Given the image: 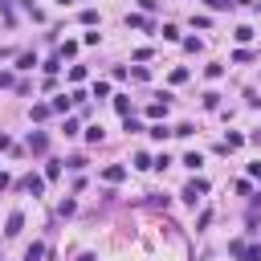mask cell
I'll return each mask as SVG.
<instances>
[{
  "label": "cell",
  "mask_w": 261,
  "mask_h": 261,
  "mask_svg": "<svg viewBox=\"0 0 261 261\" xmlns=\"http://www.w3.org/2000/svg\"><path fill=\"white\" fill-rule=\"evenodd\" d=\"M184 49H188V53H200V49H204V41H200V37H188V41H184Z\"/></svg>",
  "instance_id": "cell-23"
},
{
  "label": "cell",
  "mask_w": 261,
  "mask_h": 261,
  "mask_svg": "<svg viewBox=\"0 0 261 261\" xmlns=\"http://www.w3.org/2000/svg\"><path fill=\"white\" fill-rule=\"evenodd\" d=\"M172 135H180V139H188V135H192V122H180V127H172Z\"/></svg>",
  "instance_id": "cell-28"
},
{
  "label": "cell",
  "mask_w": 261,
  "mask_h": 261,
  "mask_svg": "<svg viewBox=\"0 0 261 261\" xmlns=\"http://www.w3.org/2000/svg\"><path fill=\"white\" fill-rule=\"evenodd\" d=\"M20 229H25V217H20V212H13V217H8V224H4V237H17Z\"/></svg>",
  "instance_id": "cell-8"
},
{
  "label": "cell",
  "mask_w": 261,
  "mask_h": 261,
  "mask_svg": "<svg viewBox=\"0 0 261 261\" xmlns=\"http://www.w3.org/2000/svg\"><path fill=\"white\" fill-rule=\"evenodd\" d=\"M167 106H172V94H160L151 106H147V119H163V115H167Z\"/></svg>",
  "instance_id": "cell-3"
},
{
  "label": "cell",
  "mask_w": 261,
  "mask_h": 261,
  "mask_svg": "<svg viewBox=\"0 0 261 261\" xmlns=\"http://www.w3.org/2000/svg\"><path fill=\"white\" fill-rule=\"evenodd\" d=\"M4 147H13V139H8V135L0 131V151H4Z\"/></svg>",
  "instance_id": "cell-32"
},
{
  "label": "cell",
  "mask_w": 261,
  "mask_h": 261,
  "mask_svg": "<svg viewBox=\"0 0 261 261\" xmlns=\"http://www.w3.org/2000/svg\"><path fill=\"white\" fill-rule=\"evenodd\" d=\"M58 70H61V58H49V61H45V74H49V78L58 74Z\"/></svg>",
  "instance_id": "cell-26"
},
{
  "label": "cell",
  "mask_w": 261,
  "mask_h": 261,
  "mask_svg": "<svg viewBox=\"0 0 261 261\" xmlns=\"http://www.w3.org/2000/svg\"><path fill=\"white\" fill-rule=\"evenodd\" d=\"M86 143H102V127H86Z\"/></svg>",
  "instance_id": "cell-24"
},
{
  "label": "cell",
  "mask_w": 261,
  "mask_h": 261,
  "mask_svg": "<svg viewBox=\"0 0 261 261\" xmlns=\"http://www.w3.org/2000/svg\"><path fill=\"white\" fill-rule=\"evenodd\" d=\"M58 176H61V163L49 160V163H45V180H58Z\"/></svg>",
  "instance_id": "cell-17"
},
{
  "label": "cell",
  "mask_w": 261,
  "mask_h": 261,
  "mask_svg": "<svg viewBox=\"0 0 261 261\" xmlns=\"http://www.w3.org/2000/svg\"><path fill=\"white\" fill-rule=\"evenodd\" d=\"M8 184H13V180H8V176H4V172H0V192H4V188H8Z\"/></svg>",
  "instance_id": "cell-34"
},
{
  "label": "cell",
  "mask_w": 261,
  "mask_h": 261,
  "mask_svg": "<svg viewBox=\"0 0 261 261\" xmlns=\"http://www.w3.org/2000/svg\"><path fill=\"white\" fill-rule=\"evenodd\" d=\"M115 110H119V115H122V119H127V115H131V102H127V98H122V94H119V98H115Z\"/></svg>",
  "instance_id": "cell-21"
},
{
  "label": "cell",
  "mask_w": 261,
  "mask_h": 261,
  "mask_svg": "<svg viewBox=\"0 0 261 261\" xmlns=\"http://www.w3.org/2000/svg\"><path fill=\"white\" fill-rule=\"evenodd\" d=\"M160 33H163V37H167V41H180V29H176V25H163Z\"/></svg>",
  "instance_id": "cell-29"
},
{
  "label": "cell",
  "mask_w": 261,
  "mask_h": 261,
  "mask_svg": "<svg viewBox=\"0 0 261 261\" xmlns=\"http://www.w3.org/2000/svg\"><path fill=\"white\" fill-rule=\"evenodd\" d=\"M249 139H253V143H261V131H253V135H249Z\"/></svg>",
  "instance_id": "cell-37"
},
{
  "label": "cell",
  "mask_w": 261,
  "mask_h": 261,
  "mask_svg": "<svg viewBox=\"0 0 261 261\" xmlns=\"http://www.w3.org/2000/svg\"><path fill=\"white\" fill-rule=\"evenodd\" d=\"M45 147H49V135H45V131H33V135H29V151L45 155Z\"/></svg>",
  "instance_id": "cell-4"
},
{
  "label": "cell",
  "mask_w": 261,
  "mask_h": 261,
  "mask_svg": "<svg viewBox=\"0 0 261 261\" xmlns=\"http://www.w3.org/2000/svg\"><path fill=\"white\" fill-rule=\"evenodd\" d=\"M224 4H253V0H224Z\"/></svg>",
  "instance_id": "cell-36"
},
{
  "label": "cell",
  "mask_w": 261,
  "mask_h": 261,
  "mask_svg": "<svg viewBox=\"0 0 261 261\" xmlns=\"http://www.w3.org/2000/svg\"><path fill=\"white\" fill-rule=\"evenodd\" d=\"M33 65H37V58H33V53H20V58H17V70H33Z\"/></svg>",
  "instance_id": "cell-16"
},
{
  "label": "cell",
  "mask_w": 261,
  "mask_h": 261,
  "mask_svg": "<svg viewBox=\"0 0 261 261\" xmlns=\"http://www.w3.org/2000/svg\"><path fill=\"white\" fill-rule=\"evenodd\" d=\"M135 167H139V172H147V167H151V155L139 151V155H135Z\"/></svg>",
  "instance_id": "cell-22"
},
{
  "label": "cell",
  "mask_w": 261,
  "mask_h": 261,
  "mask_svg": "<svg viewBox=\"0 0 261 261\" xmlns=\"http://www.w3.org/2000/svg\"><path fill=\"white\" fill-rule=\"evenodd\" d=\"M200 163H204L200 151H188V155H184V167H192V172H200Z\"/></svg>",
  "instance_id": "cell-12"
},
{
  "label": "cell",
  "mask_w": 261,
  "mask_h": 261,
  "mask_svg": "<svg viewBox=\"0 0 261 261\" xmlns=\"http://www.w3.org/2000/svg\"><path fill=\"white\" fill-rule=\"evenodd\" d=\"M127 25H131V29H151V20H147L143 13H131V17H127Z\"/></svg>",
  "instance_id": "cell-11"
},
{
  "label": "cell",
  "mask_w": 261,
  "mask_h": 261,
  "mask_svg": "<svg viewBox=\"0 0 261 261\" xmlns=\"http://www.w3.org/2000/svg\"><path fill=\"white\" fill-rule=\"evenodd\" d=\"M204 106H208V110L221 106V94H217V90H208V94H204Z\"/></svg>",
  "instance_id": "cell-19"
},
{
  "label": "cell",
  "mask_w": 261,
  "mask_h": 261,
  "mask_svg": "<svg viewBox=\"0 0 261 261\" xmlns=\"http://www.w3.org/2000/svg\"><path fill=\"white\" fill-rule=\"evenodd\" d=\"M20 188L33 192V196H41V192H45V180H41V176H25V180H20Z\"/></svg>",
  "instance_id": "cell-5"
},
{
  "label": "cell",
  "mask_w": 261,
  "mask_h": 261,
  "mask_svg": "<svg viewBox=\"0 0 261 261\" xmlns=\"http://www.w3.org/2000/svg\"><path fill=\"white\" fill-rule=\"evenodd\" d=\"M208 8L217 13V8H229V4H224V0H208Z\"/></svg>",
  "instance_id": "cell-33"
},
{
  "label": "cell",
  "mask_w": 261,
  "mask_h": 261,
  "mask_svg": "<svg viewBox=\"0 0 261 261\" xmlns=\"http://www.w3.org/2000/svg\"><path fill=\"white\" fill-rule=\"evenodd\" d=\"M237 147H245V135H237V131H233V135H229V139H224V143H221V151H237Z\"/></svg>",
  "instance_id": "cell-9"
},
{
  "label": "cell",
  "mask_w": 261,
  "mask_h": 261,
  "mask_svg": "<svg viewBox=\"0 0 261 261\" xmlns=\"http://www.w3.org/2000/svg\"><path fill=\"white\" fill-rule=\"evenodd\" d=\"M233 37L241 41V45H249V41H253V29H249V25H237V33H233Z\"/></svg>",
  "instance_id": "cell-15"
},
{
  "label": "cell",
  "mask_w": 261,
  "mask_h": 261,
  "mask_svg": "<svg viewBox=\"0 0 261 261\" xmlns=\"http://www.w3.org/2000/svg\"><path fill=\"white\" fill-rule=\"evenodd\" d=\"M0 86H13V74H4V70H0Z\"/></svg>",
  "instance_id": "cell-31"
},
{
  "label": "cell",
  "mask_w": 261,
  "mask_h": 261,
  "mask_svg": "<svg viewBox=\"0 0 261 261\" xmlns=\"http://www.w3.org/2000/svg\"><path fill=\"white\" fill-rule=\"evenodd\" d=\"M122 176H127V167H122V163H110L106 172H102V180H106V184H119Z\"/></svg>",
  "instance_id": "cell-7"
},
{
  "label": "cell",
  "mask_w": 261,
  "mask_h": 261,
  "mask_svg": "<svg viewBox=\"0 0 261 261\" xmlns=\"http://www.w3.org/2000/svg\"><path fill=\"white\" fill-rule=\"evenodd\" d=\"M229 253L237 261H261V245H245L241 237H237V241H229Z\"/></svg>",
  "instance_id": "cell-1"
},
{
  "label": "cell",
  "mask_w": 261,
  "mask_h": 261,
  "mask_svg": "<svg viewBox=\"0 0 261 261\" xmlns=\"http://www.w3.org/2000/svg\"><path fill=\"white\" fill-rule=\"evenodd\" d=\"M249 176H253V180H261V163H249Z\"/></svg>",
  "instance_id": "cell-30"
},
{
  "label": "cell",
  "mask_w": 261,
  "mask_h": 261,
  "mask_svg": "<svg viewBox=\"0 0 261 261\" xmlns=\"http://www.w3.org/2000/svg\"><path fill=\"white\" fill-rule=\"evenodd\" d=\"M58 4H61V8H65V4H74V0H58Z\"/></svg>",
  "instance_id": "cell-38"
},
{
  "label": "cell",
  "mask_w": 261,
  "mask_h": 261,
  "mask_svg": "<svg viewBox=\"0 0 261 261\" xmlns=\"http://www.w3.org/2000/svg\"><path fill=\"white\" fill-rule=\"evenodd\" d=\"M131 78H135V82H147L151 74H147V65H135V70H131Z\"/></svg>",
  "instance_id": "cell-27"
},
{
  "label": "cell",
  "mask_w": 261,
  "mask_h": 261,
  "mask_svg": "<svg viewBox=\"0 0 261 261\" xmlns=\"http://www.w3.org/2000/svg\"><path fill=\"white\" fill-rule=\"evenodd\" d=\"M204 192H208V180H200V176H196L192 184H184V200H188V204H196Z\"/></svg>",
  "instance_id": "cell-2"
},
{
  "label": "cell",
  "mask_w": 261,
  "mask_h": 261,
  "mask_svg": "<svg viewBox=\"0 0 261 261\" xmlns=\"http://www.w3.org/2000/svg\"><path fill=\"white\" fill-rule=\"evenodd\" d=\"M78 261H98V257H94V253H82V257H78Z\"/></svg>",
  "instance_id": "cell-35"
},
{
  "label": "cell",
  "mask_w": 261,
  "mask_h": 261,
  "mask_svg": "<svg viewBox=\"0 0 261 261\" xmlns=\"http://www.w3.org/2000/svg\"><path fill=\"white\" fill-rule=\"evenodd\" d=\"M74 53H78V41H65V45H61V49H58V58L65 61V58H74Z\"/></svg>",
  "instance_id": "cell-18"
},
{
  "label": "cell",
  "mask_w": 261,
  "mask_h": 261,
  "mask_svg": "<svg viewBox=\"0 0 261 261\" xmlns=\"http://www.w3.org/2000/svg\"><path fill=\"white\" fill-rule=\"evenodd\" d=\"M78 20H82V25H90V29H94V25H98V8H82V13H78Z\"/></svg>",
  "instance_id": "cell-10"
},
{
  "label": "cell",
  "mask_w": 261,
  "mask_h": 261,
  "mask_svg": "<svg viewBox=\"0 0 261 261\" xmlns=\"http://www.w3.org/2000/svg\"><path fill=\"white\" fill-rule=\"evenodd\" d=\"M53 110H49V102H37V106H33V122H41V119H49Z\"/></svg>",
  "instance_id": "cell-14"
},
{
  "label": "cell",
  "mask_w": 261,
  "mask_h": 261,
  "mask_svg": "<svg viewBox=\"0 0 261 261\" xmlns=\"http://www.w3.org/2000/svg\"><path fill=\"white\" fill-rule=\"evenodd\" d=\"M70 106H74V98H70V94H58V98L49 102V110H58V115H70Z\"/></svg>",
  "instance_id": "cell-6"
},
{
  "label": "cell",
  "mask_w": 261,
  "mask_h": 261,
  "mask_svg": "<svg viewBox=\"0 0 261 261\" xmlns=\"http://www.w3.org/2000/svg\"><path fill=\"white\" fill-rule=\"evenodd\" d=\"M0 13H4V20H8V25L17 20V13H13V4H8V0H0Z\"/></svg>",
  "instance_id": "cell-25"
},
{
  "label": "cell",
  "mask_w": 261,
  "mask_h": 261,
  "mask_svg": "<svg viewBox=\"0 0 261 261\" xmlns=\"http://www.w3.org/2000/svg\"><path fill=\"white\" fill-rule=\"evenodd\" d=\"M221 74H224V65H217V61H212V65H208V70H204V78H208V82H217V78H221Z\"/></svg>",
  "instance_id": "cell-20"
},
{
  "label": "cell",
  "mask_w": 261,
  "mask_h": 261,
  "mask_svg": "<svg viewBox=\"0 0 261 261\" xmlns=\"http://www.w3.org/2000/svg\"><path fill=\"white\" fill-rule=\"evenodd\" d=\"M41 257H45V245H41V241H33V245H29V253H25V261H41Z\"/></svg>",
  "instance_id": "cell-13"
}]
</instances>
